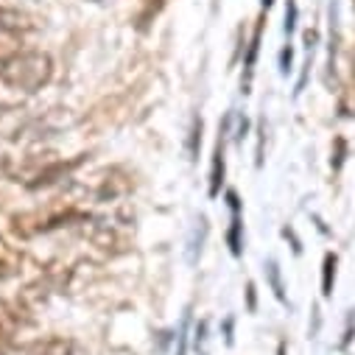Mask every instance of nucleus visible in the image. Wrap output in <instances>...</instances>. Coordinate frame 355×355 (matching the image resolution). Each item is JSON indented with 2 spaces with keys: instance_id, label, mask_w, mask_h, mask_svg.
Returning <instances> with one entry per match:
<instances>
[{
  "instance_id": "7",
  "label": "nucleus",
  "mask_w": 355,
  "mask_h": 355,
  "mask_svg": "<svg viewBox=\"0 0 355 355\" xmlns=\"http://www.w3.org/2000/svg\"><path fill=\"white\" fill-rule=\"evenodd\" d=\"M227 202H230V210H232V227H230L227 241H230L232 254H241V205H238V196L232 191L227 193Z\"/></svg>"
},
{
  "instance_id": "15",
  "label": "nucleus",
  "mask_w": 355,
  "mask_h": 355,
  "mask_svg": "<svg viewBox=\"0 0 355 355\" xmlns=\"http://www.w3.org/2000/svg\"><path fill=\"white\" fill-rule=\"evenodd\" d=\"M297 15H300L297 3H294V0H288V6H286V34H288V37H291L294 28H297Z\"/></svg>"
},
{
  "instance_id": "10",
  "label": "nucleus",
  "mask_w": 355,
  "mask_h": 355,
  "mask_svg": "<svg viewBox=\"0 0 355 355\" xmlns=\"http://www.w3.org/2000/svg\"><path fill=\"white\" fill-rule=\"evenodd\" d=\"M23 48H20V34H12V31H0V64L9 62L12 56H17Z\"/></svg>"
},
{
  "instance_id": "8",
  "label": "nucleus",
  "mask_w": 355,
  "mask_h": 355,
  "mask_svg": "<svg viewBox=\"0 0 355 355\" xmlns=\"http://www.w3.org/2000/svg\"><path fill=\"white\" fill-rule=\"evenodd\" d=\"M118 180H121L118 173H110L107 180L101 182V188H98V199H101V202L118 199V196H123V193L129 191V182H118Z\"/></svg>"
},
{
  "instance_id": "6",
  "label": "nucleus",
  "mask_w": 355,
  "mask_h": 355,
  "mask_svg": "<svg viewBox=\"0 0 355 355\" xmlns=\"http://www.w3.org/2000/svg\"><path fill=\"white\" fill-rule=\"evenodd\" d=\"M221 182H224V140L218 137L213 151V168H210V196L221 193Z\"/></svg>"
},
{
  "instance_id": "2",
  "label": "nucleus",
  "mask_w": 355,
  "mask_h": 355,
  "mask_svg": "<svg viewBox=\"0 0 355 355\" xmlns=\"http://www.w3.org/2000/svg\"><path fill=\"white\" fill-rule=\"evenodd\" d=\"M37 28V20L28 12L12 9V6H0V31H12V34H28Z\"/></svg>"
},
{
  "instance_id": "13",
  "label": "nucleus",
  "mask_w": 355,
  "mask_h": 355,
  "mask_svg": "<svg viewBox=\"0 0 355 355\" xmlns=\"http://www.w3.org/2000/svg\"><path fill=\"white\" fill-rule=\"evenodd\" d=\"M257 48H260V26L254 28L252 40H249V51H246V59H243V67H246V76H252L254 70V59H257Z\"/></svg>"
},
{
  "instance_id": "11",
  "label": "nucleus",
  "mask_w": 355,
  "mask_h": 355,
  "mask_svg": "<svg viewBox=\"0 0 355 355\" xmlns=\"http://www.w3.org/2000/svg\"><path fill=\"white\" fill-rule=\"evenodd\" d=\"M165 3H168V0H143V3H140V15H137L140 28H146V26L165 9Z\"/></svg>"
},
{
  "instance_id": "14",
  "label": "nucleus",
  "mask_w": 355,
  "mask_h": 355,
  "mask_svg": "<svg viewBox=\"0 0 355 355\" xmlns=\"http://www.w3.org/2000/svg\"><path fill=\"white\" fill-rule=\"evenodd\" d=\"M202 143V118L193 121V129H191V143H188V151H191V159L196 157V148Z\"/></svg>"
},
{
  "instance_id": "18",
  "label": "nucleus",
  "mask_w": 355,
  "mask_h": 355,
  "mask_svg": "<svg viewBox=\"0 0 355 355\" xmlns=\"http://www.w3.org/2000/svg\"><path fill=\"white\" fill-rule=\"evenodd\" d=\"M0 338H3V333H0Z\"/></svg>"
},
{
  "instance_id": "3",
  "label": "nucleus",
  "mask_w": 355,
  "mask_h": 355,
  "mask_svg": "<svg viewBox=\"0 0 355 355\" xmlns=\"http://www.w3.org/2000/svg\"><path fill=\"white\" fill-rule=\"evenodd\" d=\"M84 162V154L78 157V159H70V162H53V165H48V168H42L34 180L28 182V188L31 191H37V188H45V185H53V182H59V180H64V176L73 171V168H78Z\"/></svg>"
},
{
  "instance_id": "4",
  "label": "nucleus",
  "mask_w": 355,
  "mask_h": 355,
  "mask_svg": "<svg viewBox=\"0 0 355 355\" xmlns=\"http://www.w3.org/2000/svg\"><path fill=\"white\" fill-rule=\"evenodd\" d=\"M28 355H73V341L62 336H45L23 347Z\"/></svg>"
},
{
  "instance_id": "16",
  "label": "nucleus",
  "mask_w": 355,
  "mask_h": 355,
  "mask_svg": "<svg viewBox=\"0 0 355 355\" xmlns=\"http://www.w3.org/2000/svg\"><path fill=\"white\" fill-rule=\"evenodd\" d=\"M291 62H294V51L291 48H283V53H280V70L288 73L291 70Z\"/></svg>"
},
{
  "instance_id": "9",
  "label": "nucleus",
  "mask_w": 355,
  "mask_h": 355,
  "mask_svg": "<svg viewBox=\"0 0 355 355\" xmlns=\"http://www.w3.org/2000/svg\"><path fill=\"white\" fill-rule=\"evenodd\" d=\"M336 266H338V257L336 254H324V266H322V294L324 297H333V286H336Z\"/></svg>"
},
{
  "instance_id": "12",
  "label": "nucleus",
  "mask_w": 355,
  "mask_h": 355,
  "mask_svg": "<svg viewBox=\"0 0 355 355\" xmlns=\"http://www.w3.org/2000/svg\"><path fill=\"white\" fill-rule=\"evenodd\" d=\"M266 277H269V283H272L275 297H277L280 302H286V288H283V277H280V266H277V260H269V263H266Z\"/></svg>"
},
{
  "instance_id": "5",
  "label": "nucleus",
  "mask_w": 355,
  "mask_h": 355,
  "mask_svg": "<svg viewBox=\"0 0 355 355\" xmlns=\"http://www.w3.org/2000/svg\"><path fill=\"white\" fill-rule=\"evenodd\" d=\"M90 241L98 246V249H104V252H123L126 249V241L110 227V224H101V227H96V230H90Z\"/></svg>"
},
{
  "instance_id": "1",
  "label": "nucleus",
  "mask_w": 355,
  "mask_h": 355,
  "mask_svg": "<svg viewBox=\"0 0 355 355\" xmlns=\"http://www.w3.org/2000/svg\"><path fill=\"white\" fill-rule=\"evenodd\" d=\"M53 78V59L45 51H20L0 64V81L15 93H40Z\"/></svg>"
},
{
  "instance_id": "17",
  "label": "nucleus",
  "mask_w": 355,
  "mask_h": 355,
  "mask_svg": "<svg viewBox=\"0 0 355 355\" xmlns=\"http://www.w3.org/2000/svg\"><path fill=\"white\" fill-rule=\"evenodd\" d=\"M260 6H263V9H272V6H275V0H260Z\"/></svg>"
}]
</instances>
